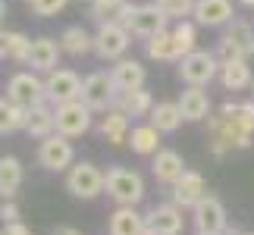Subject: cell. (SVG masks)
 Returning <instances> with one entry per match:
<instances>
[{"mask_svg":"<svg viewBox=\"0 0 254 235\" xmlns=\"http://www.w3.org/2000/svg\"><path fill=\"white\" fill-rule=\"evenodd\" d=\"M148 119L151 125H157L160 135H173V132H179V125H182V110H179V104H173V101H160V104H154V110L148 113Z\"/></svg>","mask_w":254,"mask_h":235,"instance_id":"obj_27","label":"cell"},{"mask_svg":"<svg viewBox=\"0 0 254 235\" xmlns=\"http://www.w3.org/2000/svg\"><path fill=\"white\" fill-rule=\"evenodd\" d=\"M3 16H6V3L0 0V22H3Z\"/></svg>","mask_w":254,"mask_h":235,"instance_id":"obj_41","label":"cell"},{"mask_svg":"<svg viewBox=\"0 0 254 235\" xmlns=\"http://www.w3.org/2000/svg\"><path fill=\"white\" fill-rule=\"evenodd\" d=\"M144 235H157V232H154V229H144Z\"/></svg>","mask_w":254,"mask_h":235,"instance_id":"obj_44","label":"cell"},{"mask_svg":"<svg viewBox=\"0 0 254 235\" xmlns=\"http://www.w3.org/2000/svg\"><path fill=\"white\" fill-rule=\"evenodd\" d=\"M6 44H9V32H3V28H0V60L6 57Z\"/></svg>","mask_w":254,"mask_h":235,"instance_id":"obj_39","label":"cell"},{"mask_svg":"<svg viewBox=\"0 0 254 235\" xmlns=\"http://www.w3.org/2000/svg\"><path fill=\"white\" fill-rule=\"evenodd\" d=\"M72 160H75L72 138H66V135H60V132L47 135V138H41V144H38V163H41L44 170H51V173L69 170Z\"/></svg>","mask_w":254,"mask_h":235,"instance_id":"obj_10","label":"cell"},{"mask_svg":"<svg viewBox=\"0 0 254 235\" xmlns=\"http://www.w3.org/2000/svg\"><path fill=\"white\" fill-rule=\"evenodd\" d=\"M60 57H63V47H60V38H35L32 41V51H28V60L25 66H32L35 72H54L57 66H60Z\"/></svg>","mask_w":254,"mask_h":235,"instance_id":"obj_13","label":"cell"},{"mask_svg":"<svg viewBox=\"0 0 254 235\" xmlns=\"http://www.w3.org/2000/svg\"><path fill=\"white\" fill-rule=\"evenodd\" d=\"M6 235H32V229H25L22 223H6Z\"/></svg>","mask_w":254,"mask_h":235,"instance_id":"obj_38","label":"cell"},{"mask_svg":"<svg viewBox=\"0 0 254 235\" xmlns=\"http://www.w3.org/2000/svg\"><path fill=\"white\" fill-rule=\"evenodd\" d=\"M66 191L72 194V198H82V201H94L97 194L104 191V173L97 170L94 163H72L69 170H66Z\"/></svg>","mask_w":254,"mask_h":235,"instance_id":"obj_9","label":"cell"},{"mask_svg":"<svg viewBox=\"0 0 254 235\" xmlns=\"http://www.w3.org/2000/svg\"><path fill=\"white\" fill-rule=\"evenodd\" d=\"M251 97H254V82H251Z\"/></svg>","mask_w":254,"mask_h":235,"instance_id":"obj_46","label":"cell"},{"mask_svg":"<svg viewBox=\"0 0 254 235\" xmlns=\"http://www.w3.org/2000/svg\"><path fill=\"white\" fill-rule=\"evenodd\" d=\"M113 82L120 91H132V88H144V78H148V72H144V66L138 60H129V57H123V60H116V66L110 69Z\"/></svg>","mask_w":254,"mask_h":235,"instance_id":"obj_23","label":"cell"},{"mask_svg":"<svg viewBox=\"0 0 254 235\" xmlns=\"http://www.w3.org/2000/svg\"><path fill=\"white\" fill-rule=\"evenodd\" d=\"M242 6H248V9H254V0H239Z\"/></svg>","mask_w":254,"mask_h":235,"instance_id":"obj_42","label":"cell"},{"mask_svg":"<svg viewBox=\"0 0 254 235\" xmlns=\"http://www.w3.org/2000/svg\"><path fill=\"white\" fill-rule=\"evenodd\" d=\"M229 235H254V232H229Z\"/></svg>","mask_w":254,"mask_h":235,"instance_id":"obj_43","label":"cell"},{"mask_svg":"<svg viewBox=\"0 0 254 235\" xmlns=\"http://www.w3.org/2000/svg\"><path fill=\"white\" fill-rule=\"evenodd\" d=\"M220 82L226 91H245V88H251L254 75H251L248 60H220Z\"/></svg>","mask_w":254,"mask_h":235,"instance_id":"obj_21","label":"cell"},{"mask_svg":"<svg viewBox=\"0 0 254 235\" xmlns=\"http://www.w3.org/2000/svg\"><path fill=\"white\" fill-rule=\"evenodd\" d=\"M0 220H3V223H19L16 201H3V204H0Z\"/></svg>","mask_w":254,"mask_h":235,"instance_id":"obj_37","label":"cell"},{"mask_svg":"<svg viewBox=\"0 0 254 235\" xmlns=\"http://www.w3.org/2000/svg\"><path fill=\"white\" fill-rule=\"evenodd\" d=\"M179 110L185 116V122H201L210 116V94L204 88H194V85H185V91L179 94Z\"/></svg>","mask_w":254,"mask_h":235,"instance_id":"obj_17","label":"cell"},{"mask_svg":"<svg viewBox=\"0 0 254 235\" xmlns=\"http://www.w3.org/2000/svg\"><path fill=\"white\" fill-rule=\"evenodd\" d=\"M113 19H120L132 32V38H144V41L154 38V35H160V32H167V25H170V19L154 3H126Z\"/></svg>","mask_w":254,"mask_h":235,"instance_id":"obj_2","label":"cell"},{"mask_svg":"<svg viewBox=\"0 0 254 235\" xmlns=\"http://www.w3.org/2000/svg\"><path fill=\"white\" fill-rule=\"evenodd\" d=\"M129 148L138 154V157H151V154H157L160 151V129L157 125H135V129L129 132Z\"/></svg>","mask_w":254,"mask_h":235,"instance_id":"obj_29","label":"cell"},{"mask_svg":"<svg viewBox=\"0 0 254 235\" xmlns=\"http://www.w3.org/2000/svg\"><path fill=\"white\" fill-rule=\"evenodd\" d=\"M116 94H120V88H116L113 75L104 72V69L91 72L85 78V85H82V101L91 107L94 113H107V110H110V107L116 104Z\"/></svg>","mask_w":254,"mask_h":235,"instance_id":"obj_11","label":"cell"},{"mask_svg":"<svg viewBox=\"0 0 254 235\" xmlns=\"http://www.w3.org/2000/svg\"><path fill=\"white\" fill-rule=\"evenodd\" d=\"M144 220H148V229H154L157 235H182V226H185L179 204H157V207H151Z\"/></svg>","mask_w":254,"mask_h":235,"instance_id":"obj_16","label":"cell"},{"mask_svg":"<svg viewBox=\"0 0 254 235\" xmlns=\"http://www.w3.org/2000/svg\"><path fill=\"white\" fill-rule=\"evenodd\" d=\"M104 188L120 207H135L144 198V179L135 170H126V166H110L104 173Z\"/></svg>","mask_w":254,"mask_h":235,"instance_id":"obj_4","label":"cell"},{"mask_svg":"<svg viewBox=\"0 0 254 235\" xmlns=\"http://www.w3.org/2000/svg\"><path fill=\"white\" fill-rule=\"evenodd\" d=\"M126 116H148L154 110V97L148 88H132V91H120L116 94V104Z\"/></svg>","mask_w":254,"mask_h":235,"instance_id":"obj_26","label":"cell"},{"mask_svg":"<svg viewBox=\"0 0 254 235\" xmlns=\"http://www.w3.org/2000/svg\"><path fill=\"white\" fill-rule=\"evenodd\" d=\"M151 173H154V179L163 182V185H173L185 176V160H182V154L179 151H157L154 154V163H151Z\"/></svg>","mask_w":254,"mask_h":235,"instance_id":"obj_18","label":"cell"},{"mask_svg":"<svg viewBox=\"0 0 254 235\" xmlns=\"http://www.w3.org/2000/svg\"><path fill=\"white\" fill-rule=\"evenodd\" d=\"M60 47L69 57H88V54H94V35L82 25H66L60 35Z\"/></svg>","mask_w":254,"mask_h":235,"instance_id":"obj_25","label":"cell"},{"mask_svg":"<svg viewBox=\"0 0 254 235\" xmlns=\"http://www.w3.org/2000/svg\"><path fill=\"white\" fill-rule=\"evenodd\" d=\"M194 226L198 232H226V207H223L220 198H213V194H204V198L194 204Z\"/></svg>","mask_w":254,"mask_h":235,"instance_id":"obj_14","label":"cell"},{"mask_svg":"<svg viewBox=\"0 0 254 235\" xmlns=\"http://www.w3.org/2000/svg\"><path fill=\"white\" fill-rule=\"evenodd\" d=\"M44 85H47V104H69V101H79L82 97V85H85V78H79L72 69H60L57 66L54 72H47L44 78Z\"/></svg>","mask_w":254,"mask_h":235,"instance_id":"obj_12","label":"cell"},{"mask_svg":"<svg viewBox=\"0 0 254 235\" xmlns=\"http://www.w3.org/2000/svg\"><path fill=\"white\" fill-rule=\"evenodd\" d=\"M101 135L110 144H126L129 141V116H126L120 107H110L101 116Z\"/></svg>","mask_w":254,"mask_h":235,"instance_id":"obj_28","label":"cell"},{"mask_svg":"<svg viewBox=\"0 0 254 235\" xmlns=\"http://www.w3.org/2000/svg\"><path fill=\"white\" fill-rule=\"evenodd\" d=\"M144 54H148L151 60H157V63H179L182 60V51H179V44H176V38H173V28L148 38V41H144Z\"/></svg>","mask_w":254,"mask_h":235,"instance_id":"obj_22","label":"cell"},{"mask_svg":"<svg viewBox=\"0 0 254 235\" xmlns=\"http://www.w3.org/2000/svg\"><path fill=\"white\" fill-rule=\"evenodd\" d=\"M129 44H132V32L120 22V19H101V22H97V32H94L97 60H104V63L123 60L126 51H129Z\"/></svg>","mask_w":254,"mask_h":235,"instance_id":"obj_3","label":"cell"},{"mask_svg":"<svg viewBox=\"0 0 254 235\" xmlns=\"http://www.w3.org/2000/svg\"><path fill=\"white\" fill-rule=\"evenodd\" d=\"M198 235H220V232H198Z\"/></svg>","mask_w":254,"mask_h":235,"instance_id":"obj_45","label":"cell"},{"mask_svg":"<svg viewBox=\"0 0 254 235\" xmlns=\"http://www.w3.org/2000/svg\"><path fill=\"white\" fill-rule=\"evenodd\" d=\"M57 132V116H54V104H38L28 110V119H25V135L28 138H47V135Z\"/></svg>","mask_w":254,"mask_h":235,"instance_id":"obj_20","label":"cell"},{"mask_svg":"<svg viewBox=\"0 0 254 235\" xmlns=\"http://www.w3.org/2000/svg\"><path fill=\"white\" fill-rule=\"evenodd\" d=\"M54 116H57V132L66 135V138H79V135H85L94 125V110L82 97L79 101H69V104H57Z\"/></svg>","mask_w":254,"mask_h":235,"instance_id":"obj_8","label":"cell"},{"mask_svg":"<svg viewBox=\"0 0 254 235\" xmlns=\"http://www.w3.org/2000/svg\"><path fill=\"white\" fill-rule=\"evenodd\" d=\"M126 3H129V0H91V16L97 22H101V19H113Z\"/></svg>","mask_w":254,"mask_h":235,"instance_id":"obj_35","label":"cell"},{"mask_svg":"<svg viewBox=\"0 0 254 235\" xmlns=\"http://www.w3.org/2000/svg\"><path fill=\"white\" fill-rule=\"evenodd\" d=\"M217 57L220 60H251L254 57V25L242 22V19H232L217 44Z\"/></svg>","mask_w":254,"mask_h":235,"instance_id":"obj_5","label":"cell"},{"mask_svg":"<svg viewBox=\"0 0 254 235\" xmlns=\"http://www.w3.org/2000/svg\"><path fill=\"white\" fill-rule=\"evenodd\" d=\"M22 185V163L16 157H0V198L13 201Z\"/></svg>","mask_w":254,"mask_h":235,"instance_id":"obj_30","label":"cell"},{"mask_svg":"<svg viewBox=\"0 0 254 235\" xmlns=\"http://www.w3.org/2000/svg\"><path fill=\"white\" fill-rule=\"evenodd\" d=\"M28 51H32V38L22 35V32H9V44H6V57H9V60L25 63Z\"/></svg>","mask_w":254,"mask_h":235,"instance_id":"obj_34","label":"cell"},{"mask_svg":"<svg viewBox=\"0 0 254 235\" xmlns=\"http://www.w3.org/2000/svg\"><path fill=\"white\" fill-rule=\"evenodd\" d=\"M54 235H82V232L72 229V226H60V229H54Z\"/></svg>","mask_w":254,"mask_h":235,"instance_id":"obj_40","label":"cell"},{"mask_svg":"<svg viewBox=\"0 0 254 235\" xmlns=\"http://www.w3.org/2000/svg\"><path fill=\"white\" fill-rule=\"evenodd\" d=\"M204 194H207V182H204L201 173L191 170H185V176L173 185V204H179V207H194Z\"/></svg>","mask_w":254,"mask_h":235,"instance_id":"obj_19","label":"cell"},{"mask_svg":"<svg viewBox=\"0 0 254 235\" xmlns=\"http://www.w3.org/2000/svg\"><path fill=\"white\" fill-rule=\"evenodd\" d=\"M25 119L28 110L13 104L9 97H0V135H13V132H25Z\"/></svg>","mask_w":254,"mask_h":235,"instance_id":"obj_31","label":"cell"},{"mask_svg":"<svg viewBox=\"0 0 254 235\" xmlns=\"http://www.w3.org/2000/svg\"><path fill=\"white\" fill-rule=\"evenodd\" d=\"M173 38H176V44H179V51L182 57L185 54H191V51H198V22H191V19H182V22H176L173 25Z\"/></svg>","mask_w":254,"mask_h":235,"instance_id":"obj_32","label":"cell"},{"mask_svg":"<svg viewBox=\"0 0 254 235\" xmlns=\"http://www.w3.org/2000/svg\"><path fill=\"white\" fill-rule=\"evenodd\" d=\"M194 22L207 25V28H220L229 25L236 9H232V0H194Z\"/></svg>","mask_w":254,"mask_h":235,"instance_id":"obj_15","label":"cell"},{"mask_svg":"<svg viewBox=\"0 0 254 235\" xmlns=\"http://www.w3.org/2000/svg\"><path fill=\"white\" fill-rule=\"evenodd\" d=\"M217 75H220V57L210 51H191L179 60V78L185 85L207 88Z\"/></svg>","mask_w":254,"mask_h":235,"instance_id":"obj_6","label":"cell"},{"mask_svg":"<svg viewBox=\"0 0 254 235\" xmlns=\"http://www.w3.org/2000/svg\"><path fill=\"white\" fill-rule=\"evenodd\" d=\"M6 97L19 107H25V110H32L38 104H47V85L38 78L35 69H22L16 75H9L6 82Z\"/></svg>","mask_w":254,"mask_h":235,"instance_id":"obj_7","label":"cell"},{"mask_svg":"<svg viewBox=\"0 0 254 235\" xmlns=\"http://www.w3.org/2000/svg\"><path fill=\"white\" fill-rule=\"evenodd\" d=\"M148 220L135 207H116L110 213V235H144Z\"/></svg>","mask_w":254,"mask_h":235,"instance_id":"obj_24","label":"cell"},{"mask_svg":"<svg viewBox=\"0 0 254 235\" xmlns=\"http://www.w3.org/2000/svg\"><path fill=\"white\" fill-rule=\"evenodd\" d=\"M66 3L69 0H25V6H32V13L35 16H57V13H63Z\"/></svg>","mask_w":254,"mask_h":235,"instance_id":"obj_36","label":"cell"},{"mask_svg":"<svg viewBox=\"0 0 254 235\" xmlns=\"http://www.w3.org/2000/svg\"><path fill=\"white\" fill-rule=\"evenodd\" d=\"M0 235H6V232H0Z\"/></svg>","mask_w":254,"mask_h":235,"instance_id":"obj_47","label":"cell"},{"mask_svg":"<svg viewBox=\"0 0 254 235\" xmlns=\"http://www.w3.org/2000/svg\"><path fill=\"white\" fill-rule=\"evenodd\" d=\"M254 135V97L245 104L226 101L217 116H207V148L213 157H226L232 148H248Z\"/></svg>","mask_w":254,"mask_h":235,"instance_id":"obj_1","label":"cell"},{"mask_svg":"<svg viewBox=\"0 0 254 235\" xmlns=\"http://www.w3.org/2000/svg\"><path fill=\"white\" fill-rule=\"evenodd\" d=\"M154 6L160 9L170 22H182L194 13V0H154Z\"/></svg>","mask_w":254,"mask_h":235,"instance_id":"obj_33","label":"cell"}]
</instances>
